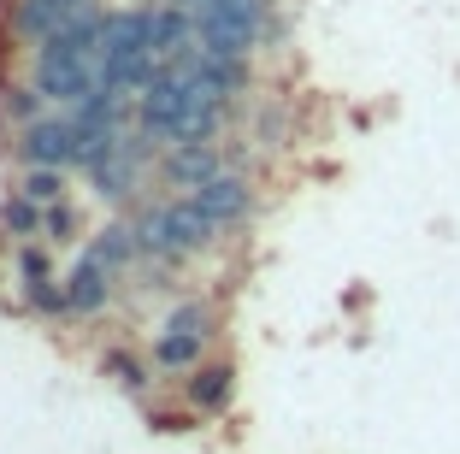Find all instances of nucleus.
Returning a JSON list of instances; mask_svg holds the SVG:
<instances>
[{
    "label": "nucleus",
    "mask_w": 460,
    "mask_h": 454,
    "mask_svg": "<svg viewBox=\"0 0 460 454\" xmlns=\"http://www.w3.org/2000/svg\"><path fill=\"white\" fill-rule=\"evenodd\" d=\"M271 0H207L195 13V48L213 59H248L260 36H266Z\"/></svg>",
    "instance_id": "nucleus-1"
},
{
    "label": "nucleus",
    "mask_w": 460,
    "mask_h": 454,
    "mask_svg": "<svg viewBox=\"0 0 460 454\" xmlns=\"http://www.w3.org/2000/svg\"><path fill=\"white\" fill-rule=\"evenodd\" d=\"M183 101H190V83L177 77V66H160V71L148 77V89L136 94L142 136H160V142H172V124H177V112H183Z\"/></svg>",
    "instance_id": "nucleus-2"
},
{
    "label": "nucleus",
    "mask_w": 460,
    "mask_h": 454,
    "mask_svg": "<svg viewBox=\"0 0 460 454\" xmlns=\"http://www.w3.org/2000/svg\"><path fill=\"white\" fill-rule=\"evenodd\" d=\"M77 142H83V130H77V119L71 112H59V119H36V124H24V136H18V154H24V165H77Z\"/></svg>",
    "instance_id": "nucleus-3"
},
{
    "label": "nucleus",
    "mask_w": 460,
    "mask_h": 454,
    "mask_svg": "<svg viewBox=\"0 0 460 454\" xmlns=\"http://www.w3.org/2000/svg\"><path fill=\"white\" fill-rule=\"evenodd\" d=\"M190 200L201 207L207 218H213L218 230L243 225V218L254 213V189H248V177H236V172H218V177H207L201 189H190Z\"/></svg>",
    "instance_id": "nucleus-4"
},
{
    "label": "nucleus",
    "mask_w": 460,
    "mask_h": 454,
    "mask_svg": "<svg viewBox=\"0 0 460 454\" xmlns=\"http://www.w3.org/2000/svg\"><path fill=\"white\" fill-rule=\"evenodd\" d=\"M66 295H71V313H101V307H107V295H112V260L101 254V248H89V254L71 266Z\"/></svg>",
    "instance_id": "nucleus-5"
},
{
    "label": "nucleus",
    "mask_w": 460,
    "mask_h": 454,
    "mask_svg": "<svg viewBox=\"0 0 460 454\" xmlns=\"http://www.w3.org/2000/svg\"><path fill=\"white\" fill-rule=\"evenodd\" d=\"M77 13H89V0H18L13 30H18V36H30V41L41 48V41L54 36V30H66Z\"/></svg>",
    "instance_id": "nucleus-6"
},
{
    "label": "nucleus",
    "mask_w": 460,
    "mask_h": 454,
    "mask_svg": "<svg viewBox=\"0 0 460 454\" xmlns=\"http://www.w3.org/2000/svg\"><path fill=\"white\" fill-rule=\"evenodd\" d=\"M218 172H225V160H218L213 142H172V154H165V183L177 189H201Z\"/></svg>",
    "instance_id": "nucleus-7"
},
{
    "label": "nucleus",
    "mask_w": 460,
    "mask_h": 454,
    "mask_svg": "<svg viewBox=\"0 0 460 454\" xmlns=\"http://www.w3.org/2000/svg\"><path fill=\"white\" fill-rule=\"evenodd\" d=\"M89 177H95L101 200H124L136 183H142V136H124V147L112 154V160H101Z\"/></svg>",
    "instance_id": "nucleus-8"
},
{
    "label": "nucleus",
    "mask_w": 460,
    "mask_h": 454,
    "mask_svg": "<svg viewBox=\"0 0 460 454\" xmlns=\"http://www.w3.org/2000/svg\"><path fill=\"white\" fill-rule=\"evenodd\" d=\"M165 236H172V254H201L207 242L218 236V225L201 213V207H195L190 195H183V200H172V207H165Z\"/></svg>",
    "instance_id": "nucleus-9"
},
{
    "label": "nucleus",
    "mask_w": 460,
    "mask_h": 454,
    "mask_svg": "<svg viewBox=\"0 0 460 454\" xmlns=\"http://www.w3.org/2000/svg\"><path fill=\"white\" fill-rule=\"evenodd\" d=\"M218 124H225V101L190 89V101H183V112H177V124H172V142H213Z\"/></svg>",
    "instance_id": "nucleus-10"
},
{
    "label": "nucleus",
    "mask_w": 460,
    "mask_h": 454,
    "mask_svg": "<svg viewBox=\"0 0 460 454\" xmlns=\"http://www.w3.org/2000/svg\"><path fill=\"white\" fill-rule=\"evenodd\" d=\"M230 396H236V372H230L225 361L195 366V378H190V407L195 414H218V407H230Z\"/></svg>",
    "instance_id": "nucleus-11"
},
{
    "label": "nucleus",
    "mask_w": 460,
    "mask_h": 454,
    "mask_svg": "<svg viewBox=\"0 0 460 454\" xmlns=\"http://www.w3.org/2000/svg\"><path fill=\"white\" fill-rule=\"evenodd\" d=\"M201 343L207 336H190V331H165L160 343H154V366H201Z\"/></svg>",
    "instance_id": "nucleus-12"
},
{
    "label": "nucleus",
    "mask_w": 460,
    "mask_h": 454,
    "mask_svg": "<svg viewBox=\"0 0 460 454\" xmlns=\"http://www.w3.org/2000/svg\"><path fill=\"white\" fill-rule=\"evenodd\" d=\"M18 195H30L36 207H59V200H66V172H59V165H30Z\"/></svg>",
    "instance_id": "nucleus-13"
},
{
    "label": "nucleus",
    "mask_w": 460,
    "mask_h": 454,
    "mask_svg": "<svg viewBox=\"0 0 460 454\" xmlns=\"http://www.w3.org/2000/svg\"><path fill=\"white\" fill-rule=\"evenodd\" d=\"M41 218H48V207H36L30 195H6L0 200V230H13V236H30Z\"/></svg>",
    "instance_id": "nucleus-14"
},
{
    "label": "nucleus",
    "mask_w": 460,
    "mask_h": 454,
    "mask_svg": "<svg viewBox=\"0 0 460 454\" xmlns=\"http://www.w3.org/2000/svg\"><path fill=\"white\" fill-rule=\"evenodd\" d=\"M136 248H142V254L172 260V236H165V207H148V213L136 218Z\"/></svg>",
    "instance_id": "nucleus-15"
},
{
    "label": "nucleus",
    "mask_w": 460,
    "mask_h": 454,
    "mask_svg": "<svg viewBox=\"0 0 460 454\" xmlns=\"http://www.w3.org/2000/svg\"><path fill=\"white\" fill-rule=\"evenodd\" d=\"M95 248L112 260V266H124L130 254H142V248H136V225H107V230L95 236Z\"/></svg>",
    "instance_id": "nucleus-16"
},
{
    "label": "nucleus",
    "mask_w": 460,
    "mask_h": 454,
    "mask_svg": "<svg viewBox=\"0 0 460 454\" xmlns=\"http://www.w3.org/2000/svg\"><path fill=\"white\" fill-rule=\"evenodd\" d=\"M165 331H190V336H213V313L201 307V301H190V307H177L172 313V325Z\"/></svg>",
    "instance_id": "nucleus-17"
},
{
    "label": "nucleus",
    "mask_w": 460,
    "mask_h": 454,
    "mask_svg": "<svg viewBox=\"0 0 460 454\" xmlns=\"http://www.w3.org/2000/svg\"><path fill=\"white\" fill-rule=\"evenodd\" d=\"M30 307H36V313H71L66 283H59V289H54V278H48V283H30Z\"/></svg>",
    "instance_id": "nucleus-18"
},
{
    "label": "nucleus",
    "mask_w": 460,
    "mask_h": 454,
    "mask_svg": "<svg viewBox=\"0 0 460 454\" xmlns=\"http://www.w3.org/2000/svg\"><path fill=\"white\" fill-rule=\"evenodd\" d=\"M0 107L13 112V119H24V124H36V107H41V89L30 83V89H6V101Z\"/></svg>",
    "instance_id": "nucleus-19"
},
{
    "label": "nucleus",
    "mask_w": 460,
    "mask_h": 454,
    "mask_svg": "<svg viewBox=\"0 0 460 454\" xmlns=\"http://www.w3.org/2000/svg\"><path fill=\"white\" fill-rule=\"evenodd\" d=\"M41 230H48L54 242H71V230H77V213H71L66 200H59V207H48V218H41Z\"/></svg>",
    "instance_id": "nucleus-20"
},
{
    "label": "nucleus",
    "mask_w": 460,
    "mask_h": 454,
    "mask_svg": "<svg viewBox=\"0 0 460 454\" xmlns=\"http://www.w3.org/2000/svg\"><path fill=\"white\" fill-rule=\"evenodd\" d=\"M107 372H119L124 384H142V366H136V361H124V354H107Z\"/></svg>",
    "instance_id": "nucleus-21"
},
{
    "label": "nucleus",
    "mask_w": 460,
    "mask_h": 454,
    "mask_svg": "<svg viewBox=\"0 0 460 454\" xmlns=\"http://www.w3.org/2000/svg\"><path fill=\"white\" fill-rule=\"evenodd\" d=\"M18 266H24V278H30V283H48V260H41L36 248H30V254L18 260Z\"/></svg>",
    "instance_id": "nucleus-22"
}]
</instances>
